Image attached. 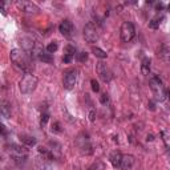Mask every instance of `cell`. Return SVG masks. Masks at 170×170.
I'll use <instances>...</instances> for the list:
<instances>
[{
  "label": "cell",
  "mask_w": 170,
  "mask_h": 170,
  "mask_svg": "<svg viewBox=\"0 0 170 170\" xmlns=\"http://www.w3.org/2000/svg\"><path fill=\"white\" fill-rule=\"evenodd\" d=\"M10 57H11V61L15 64L17 68H20L21 71L27 72V75L29 73V72L32 71V64H31V59L29 56H28L25 53V51L23 49H12L11 53H10Z\"/></svg>",
  "instance_id": "1"
},
{
  "label": "cell",
  "mask_w": 170,
  "mask_h": 170,
  "mask_svg": "<svg viewBox=\"0 0 170 170\" xmlns=\"http://www.w3.org/2000/svg\"><path fill=\"white\" fill-rule=\"evenodd\" d=\"M149 85H150V89H152L153 95H154V99L157 101L162 102V101L166 100V96H168L166 89H165L164 84L158 76H152L150 80H149Z\"/></svg>",
  "instance_id": "2"
},
{
  "label": "cell",
  "mask_w": 170,
  "mask_h": 170,
  "mask_svg": "<svg viewBox=\"0 0 170 170\" xmlns=\"http://www.w3.org/2000/svg\"><path fill=\"white\" fill-rule=\"evenodd\" d=\"M37 83H39V80L36 76H33L32 73H28L25 76H23V79L20 80L19 89L23 95H31L36 89V87H37Z\"/></svg>",
  "instance_id": "3"
},
{
  "label": "cell",
  "mask_w": 170,
  "mask_h": 170,
  "mask_svg": "<svg viewBox=\"0 0 170 170\" xmlns=\"http://www.w3.org/2000/svg\"><path fill=\"white\" fill-rule=\"evenodd\" d=\"M134 35H136V29H134V25L130 21H124L121 24L120 37L122 43H130L134 39Z\"/></svg>",
  "instance_id": "4"
},
{
  "label": "cell",
  "mask_w": 170,
  "mask_h": 170,
  "mask_svg": "<svg viewBox=\"0 0 170 170\" xmlns=\"http://www.w3.org/2000/svg\"><path fill=\"white\" fill-rule=\"evenodd\" d=\"M8 152H10L11 157L14 158V161L16 162H20V161H25L27 156H28V150L24 146H20V145H16V144H11L8 146Z\"/></svg>",
  "instance_id": "5"
},
{
  "label": "cell",
  "mask_w": 170,
  "mask_h": 170,
  "mask_svg": "<svg viewBox=\"0 0 170 170\" xmlns=\"http://www.w3.org/2000/svg\"><path fill=\"white\" fill-rule=\"evenodd\" d=\"M84 37H85V41L89 44H93L99 40V29L95 25V23L91 21L84 27Z\"/></svg>",
  "instance_id": "6"
},
{
  "label": "cell",
  "mask_w": 170,
  "mask_h": 170,
  "mask_svg": "<svg viewBox=\"0 0 170 170\" xmlns=\"http://www.w3.org/2000/svg\"><path fill=\"white\" fill-rule=\"evenodd\" d=\"M16 7H17L19 11L24 12V14H29V15L39 14V11H40V8L35 3L27 2V0H19V2H16Z\"/></svg>",
  "instance_id": "7"
},
{
  "label": "cell",
  "mask_w": 170,
  "mask_h": 170,
  "mask_svg": "<svg viewBox=\"0 0 170 170\" xmlns=\"http://www.w3.org/2000/svg\"><path fill=\"white\" fill-rule=\"evenodd\" d=\"M76 83H77V71L76 69H69L65 72L64 75V81H63V85L64 88L71 91V89L75 88Z\"/></svg>",
  "instance_id": "8"
},
{
  "label": "cell",
  "mask_w": 170,
  "mask_h": 170,
  "mask_svg": "<svg viewBox=\"0 0 170 170\" xmlns=\"http://www.w3.org/2000/svg\"><path fill=\"white\" fill-rule=\"evenodd\" d=\"M96 71H97V75H99V77L102 80V81H105V83H109L113 79V73L110 72V69H109V68L106 67V64L97 63Z\"/></svg>",
  "instance_id": "9"
},
{
  "label": "cell",
  "mask_w": 170,
  "mask_h": 170,
  "mask_svg": "<svg viewBox=\"0 0 170 170\" xmlns=\"http://www.w3.org/2000/svg\"><path fill=\"white\" fill-rule=\"evenodd\" d=\"M59 31L64 37H72L73 35V31H75V27H73V23L71 20H63L61 24L59 25Z\"/></svg>",
  "instance_id": "10"
},
{
  "label": "cell",
  "mask_w": 170,
  "mask_h": 170,
  "mask_svg": "<svg viewBox=\"0 0 170 170\" xmlns=\"http://www.w3.org/2000/svg\"><path fill=\"white\" fill-rule=\"evenodd\" d=\"M134 162H136V160L132 154H125V156H122V161H121V169L122 170H132Z\"/></svg>",
  "instance_id": "11"
},
{
  "label": "cell",
  "mask_w": 170,
  "mask_h": 170,
  "mask_svg": "<svg viewBox=\"0 0 170 170\" xmlns=\"http://www.w3.org/2000/svg\"><path fill=\"white\" fill-rule=\"evenodd\" d=\"M20 44H21V49L27 51V52H33L35 51V41L29 37H23L20 40Z\"/></svg>",
  "instance_id": "12"
},
{
  "label": "cell",
  "mask_w": 170,
  "mask_h": 170,
  "mask_svg": "<svg viewBox=\"0 0 170 170\" xmlns=\"http://www.w3.org/2000/svg\"><path fill=\"white\" fill-rule=\"evenodd\" d=\"M0 113H2V117L4 120L10 118L11 117V105L8 101H2V105H0Z\"/></svg>",
  "instance_id": "13"
},
{
  "label": "cell",
  "mask_w": 170,
  "mask_h": 170,
  "mask_svg": "<svg viewBox=\"0 0 170 170\" xmlns=\"http://www.w3.org/2000/svg\"><path fill=\"white\" fill-rule=\"evenodd\" d=\"M110 162L114 168H120L121 166V161H122V154L118 152V150H116V152H113L112 154H110Z\"/></svg>",
  "instance_id": "14"
},
{
  "label": "cell",
  "mask_w": 170,
  "mask_h": 170,
  "mask_svg": "<svg viewBox=\"0 0 170 170\" xmlns=\"http://www.w3.org/2000/svg\"><path fill=\"white\" fill-rule=\"evenodd\" d=\"M158 56L161 59L164 60L165 63H170V47L168 45H162L160 48V51H158Z\"/></svg>",
  "instance_id": "15"
},
{
  "label": "cell",
  "mask_w": 170,
  "mask_h": 170,
  "mask_svg": "<svg viewBox=\"0 0 170 170\" xmlns=\"http://www.w3.org/2000/svg\"><path fill=\"white\" fill-rule=\"evenodd\" d=\"M150 64H152V61L149 57H145L142 60V63H141V72H142L144 76H148L150 73Z\"/></svg>",
  "instance_id": "16"
},
{
  "label": "cell",
  "mask_w": 170,
  "mask_h": 170,
  "mask_svg": "<svg viewBox=\"0 0 170 170\" xmlns=\"http://www.w3.org/2000/svg\"><path fill=\"white\" fill-rule=\"evenodd\" d=\"M20 140H21V142L25 145V146H36V144H37V140L35 138V137H31V136H21L20 137Z\"/></svg>",
  "instance_id": "17"
},
{
  "label": "cell",
  "mask_w": 170,
  "mask_h": 170,
  "mask_svg": "<svg viewBox=\"0 0 170 170\" xmlns=\"http://www.w3.org/2000/svg\"><path fill=\"white\" fill-rule=\"evenodd\" d=\"M36 170H52V168L43 157V158H37L36 161Z\"/></svg>",
  "instance_id": "18"
},
{
  "label": "cell",
  "mask_w": 170,
  "mask_h": 170,
  "mask_svg": "<svg viewBox=\"0 0 170 170\" xmlns=\"http://www.w3.org/2000/svg\"><path fill=\"white\" fill-rule=\"evenodd\" d=\"M39 60H41L43 63H47V64H51V63H53V57H52V55L51 53H48V52H41L39 56Z\"/></svg>",
  "instance_id": "19"
},
{
  "label": "cell",
  "mask_w": 170,
  "mask_h": 170,
  "mask_svg": "<svg viewBox=\"0 0 170 170\" xmlns=\"http://www.w3.org/2000/svg\"><path fill=\"white\" fill-rule=\"evenodd\" d=\"M92 52H93V55L96 56V57H99V59H106L108 57V53L105 51H102L101 48H97V47H93L92 48Z\"/></svg>",
  "instance_id": "20"
},
{
  "label": "cell",
  "mask_w": 170,
  "mask_h": 170,
  "mask_svg": "<svg viewBox=\"0 0 170 170\" xmlns=\"http://www.w3.org/2000/svg\"><path fill=\"white\" fill-rule=\"evenodd\" d=\"M57 48H59V44L56 43V41H52V43H49L47 45V52L52 55V53H55V52L57 51Z\"/></svg>",
  "instance_id": "21"
},
{
  "label": "cell",
  "mask_w": 170,
  "mask_h": 170,
  "mask_svg": "<svg viewBox=\"0 0 170 170\" xmlns=\"http://www.w3.org/2000/svg\"><path fill=\"white\" fill-rule=\"evenodd\" d=\"M160 19H152L150 21H149V28H152V29H157V28L160 27Z\"/></svg>",
  "instance_id": "22"
},
{
  "label": "cell",
  "mask_w": 170,
  "mask_h": 170,
  "mask_svg": "<svg viewBox=\"0 0 170 170\" xmlns=\"http://www.w3.org/2000/svg\"><path fill=\"white\" fill-rule=\"evenodd\" d=\"M52 132H53V133H60V132H61V125H60V122L56 121V122L52 124Z\"/></svg>",
  "instance_id": "23"
},
{
  "label": "cell",
  "mask_w": 170,
  "mask_h": 170,
  "mask_svg": "<svg viewBox=\"0 0 170 170\" xmlns=\"http://www.w3.org/2000/svg\"><path fill=\"white\" fill-rule=\"evenodd\" d=\"M76 53V48L73 45H67L65 47V55H71V56H73Z\"/></svg>",
  "instance_id": "24"
},
{
  "label": "cell",
  "mask_w": 170,
  "mask_h": 170,
  "mask_svg": "<svg viewBox=\"0 0 170 170\" xmlns=\"http://www.w3.org/2000/svg\"><path fill=\"white\" fill-rule=\"evenodd\" d=\"M48 120H49V116H48L47 113L41 114V118H40V125H41V126H45V124L48 122Z\"/></svg>",
  "instance_id": "25"
},
{
  "label": "cell",
  "mask_w": 170,
  "mask_h": 170,
  "mask_svg": "<svg viewBox=\"0 0 170 170\" xmlns=\"http://www.w3.org/2000/svg\"><path fill=\"white\" fill-rule=\"evenodd\" d=\"M88 60V53L87 52H80L79 53V61L80 63H85Z\"/></svg>",
  "instance_id": "26"
},
{
  "label": "cell",
  "mask_w": 170,
  "mask_h": 170,
  "mask_svg": "<svg viewBox=\"0 0 170 170\" xmlns=\"http://www.w3.org/2000/svg\"><path fill=\"white\" fill-rule=\"evenodd\" d=\"M100 101H101V104H102V105H106V104L109 102V97H108V95H106V93H104V95H101V97H100Z\"/></svg>",
  "instance_id": "27"
},
{
  "label": "cell",
  "mask_w": 170,
  "mask_h": 170,
  "mask_svg": "<svg viewBox=\"0 0 170 170\" xmlns=\"http://www.w3.org/2000/svg\"><path fill=\"white\" fill-rule=\"evenodd\" d=\"M91 85H92L93 92H99V91H100V85H99V83H97L96 80H92V81H91Z\"/></svg>",
  "instance_id": "28"
},
{
  "label": "cell",
  "mask_w": 170,
  "mask_h": 170,
  "mask_svg": "<svg viewBox=\"0 0 170 170\" xmlns=\"http://www.w3.org/2000/svg\"><path fill=\"white\" fill-rule=\"evenodd\" d=\"M96 120V110L95 109H91V110H89V121H95Z\"/></svg>",
  "instance_id": "29"
},
{
  "label": "cell",
  "mask_w": 170,
  "mask_h": 170,
  "mask_svg": "<svg viewBox=\"0 0 170 170\" xmlns=\"http://www.w3.org/2000/svg\"><path fill=\"white\" fill-rule=\"evenodd\" d=\"M72 59H73V56H71V55H64L63 61L65 63V64H69V63L72 61Z\"/></svg>",
  "instance_id": "30"
},
{
  "label": "cell",
  "mask_w": 170,
  "mask_h": 170,
  "mask_svg": "<svg viewBox=\"0 0 170 170\" xmlns=\"http://www.w3.org/2000/svg\"><path fill=\"white\" fill-rule=\"evenodd\" d=\"M148 109H150V110H156V106H154V102H153V101H149Z\"/></svg>",
  "instance_id": "31"
},
{
  "label": "cell",
  "mask_w": 170,
  "mask_h": 170,
  "mask_svg": "<svg viewBox=\"0 0 170 170\" xmlns=\"http://www.w3.org/2000/svg\"><path fill=\"white\" fill-rule=\"evenodd\" d=\"M146 141H148V142H153V141H154V136H153V134H148Z\"/></svg>",
  "instance_id": "32"
},
{
  "label": "cell",
  "mask_w": 170,
  "mask_h": 170,
  "mask_svg": "<svg viewBox=\"0 0 170 170\" xmlns=\"http://www.w3.org/2000/svg\"><path fill=\"white\" fill-rule=\"evenodd\" d=\"M156 8H157V10H162V8H164V4H162V3H157V4H156Z\"/></svg>",
  "instance_id": "33"
},
{
  "label": "cell",
  "mask_w": 170,
  "mask_h": 170,
  "mask_svg": "<svg viewBox=\"0 0 170 170\" xmlns=\"http://www.w3.org/2000/svg\"><path fill=\"white\" fill-rule=\"evenodd\" d=\"M168 10H169V12H170V4H169V6H168Z\"/></svg>",
  "instance_id": "34"
},
{
  "label": "cell",
  "mask_w": 170,
  "mask_h": 170,
  "mask_svg": "<svg viewBox=\"0 0 170 170\" xmlns=\"http://www.w3.org/2000/svg\"><path fill=\"white\" fill-rule=\"evenodd\" d=\"M168 96H169V99H170V91L168 92Z\"/></svg>",
  "instance_id": "35"
}]
</instances>
